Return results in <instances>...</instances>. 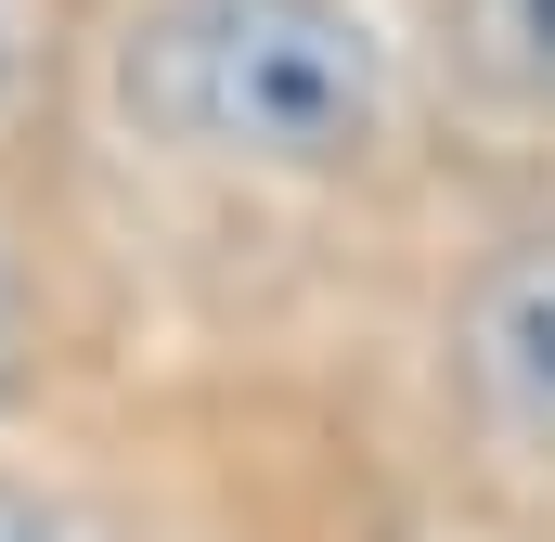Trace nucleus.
<instances>
[{
    "instance_id": "20e7f679",
    "label": "nucleus",
    "mask_w": 555,
    "mask_h": 542,
    "mask_svg": "<svg viewBox=\"0 0 555 542\" xmlns=\"http://www.w3.org/2000/svg\"><path fill=\"white\" fill-rule=\"evenodd\" d=\"M0 542H78V530H65L39 491H0Z\"/></svg>"
},
{
    "instance_id": "f257e3e1",
    "label": "nucleus",
    "mask_w": 555,
    "mask_h": 542,
    "mask_svg": "<svg viewBox=\"0 0 555 542\" xmlns=\"http://www.w3.org/2000/svg\"><path fill=\"white\" fill-rule=\"evenodd\" d=\"M130 130L207 168H349L388 130V39L362 0H155L117 39Z\"/></svg>"
},
{
    "instance_id": "423d86ee",
    "label": "nucleus",
    "mask_w": 555,
    "mask_h": 542,
    "mask_svg": "<svg viewBox=\"0 0 555 542\" xmlns=\"http://www.w3.org/2000/svg\"><path fill=\"white\" fill-rule=\"evenodd\" d=\"M0 78H13V0H0Z\"/></svg>"
},
{
    "instance_id": "f03ea898",
    "label": "nucleus",
    "mask_w": 555,
    "mask_h": 542,
    "mask_svg": "<svg viewBox=\"0 0 555 542\" xmlns=\"http://www.w3.org/2000/svg\"><path fill=\"white\" fill-rule=\"evenodd\" d=\"M452 349H465V388H478V413H491L504 439L555 452V233L504 246V259L465 284Z\"/></svg>"
},
{
    "instance_id": "39448f33",
    "label": "nucleus",
    "mask_w": 555,
    "mask_h": 542,
    "mask_svg": "<svg viewBox=\"0 0 555 542\" xmlns=\"http://www.w3.org/2000/svg\"><path fill=\"white\" fill-rule=\"evenodd\" d=\"M0 375H13V284H0Z\"/></svg>"
},
{
    "instance_id": "7ed1b4c3",
    "label": "nucleus",
    "mask_w": 555,
    "mask_h": 542,
    "mask_svg": "<svg viewBox=\"0 0 555 542\" xmlns=\"http://www.w3.org/2000/svg\"><path fill=\"white\" fill-rule=\"evenodd\" d=\"M439 26H452V65L491 104L555 117V0H439Z\"/></svg>"
}]
</instances>
